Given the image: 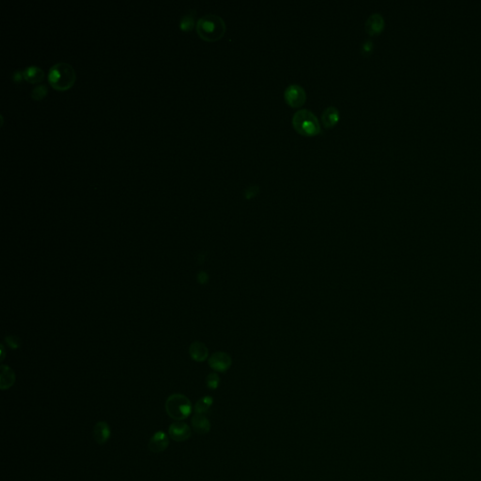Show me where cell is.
Listing matches in <instances>:
<instances>
[{"label": "cell", "instance_id": "6da1fadb", "mask_svg": "<svg viewBox=\"0 0 481 481\" xmlns=\"http://www.w3.org/2000/svg\"><path fill=\"white\" fill-rule=\"evenodd\" d=\"M195 29L199 37L204 41H215L225 35L226 27L222 17L216 14H206L197 20Z\"/></svg>", "mask_w": 481, "mask_h": 481}, {"label": "cell", "instance_id": "7a4b0ae2", "mask_svg": "<svg viewBox=\"0 0 481 481\" xmlns=\"http://www.w3.org/2000/svg\"><path fill=\"white\" fill-rule=\"evenodd\" d=\"M76 73L71 64L58 62L49 70L48 80L52 87L58 91H66L75 82Z\"/></svg>", "mask_w": 481, "mask_h": 481}, {"label": "cell", "instance_id": "3957f363", "mask_svg": "<svg viewBox=\"0 0 481 481\" xmlns=\"http://www.w3.org/2000/svg\"><path fill=\"white\" fill-rule=\"evenodd\" d=\"M292 125L297 133L307 136L322 133L317 117L307 109L297 111L292 118Z\"/></svg>", "mask_w": 481, "mask_h": 481}, {"label": "cell", "instance_id": "277c9868", "mask_svg": "<svg viewBox=\"0 0 481 481\" xmlns=\"http://www.w3.org/2000/svg\"><path fill=\"white\" fill-rule=\"evenodd\" d=\"M164 408L169 417L176 421H182L191 415L192 403L185 395L173 394L166 399Z\"/></svg>", "mask_w": 481, "mask_h": 481}, {"label": "cell", "instance_id": "5b68a950", "mask_svg": "<svg viewBox=\"0 0 481 481\" xmlns=\"http://www.w3.org/2000/svg\"><path fill=\"white\" fill-rule=\"evenodd\" d=\"M284 98L289 105L291 107H301L307 100V94L305 90L296 84L289 86L285 90Z\"/></svg>", "mask_w": 481, "mask_h": 481}, {"label": "cell", "instance_id": "8992f818", "mask_svg": "<svg viewBox=\"0 0 481 481\" xmlns=\"http://www.w3.org/2000/svg\"><path fill=\"white\" fill-rule=\"evenodd\" d=\"M192 430L188 424L183 421H176L170 424L168 428V435L175 442H185L191 437Z\"/></svg>", "mask_w": 481, "mask_h": 481}, {"label": "cell", "instance_id": "52a82bcc", "mask_svg": "<svg viewBox=\"0 0 481 481\" xmlns=\"http://www.w3.org/2000/svg\"><path fill=\"white\" fill-rule=\"evenodd\" d=\"M209 365L215 371L225 372L231 365V358L225 353H215L209 359Z\"/></svg>", "mask_w": 481, "mask_h": 481}, {"label": "cell", "instance_id": "ba28073f", "mask_svg": "<svg viewBox=\"0 0 481 481\" xmlns=\"http://www.w3.org/2000/svg\"><path fill=\"white\" fill-rule=\"evenodd\" d=\"M169 446V438L164 431L155 432L149 441V449L153 453H162Z\"/></svg>", "mask_w": 481, "mask_h": 481}, {"label": "cell", "instance_id": "9c48e42d", "mask_svg": "<svg viewBox=\"0 0 481 481\" xmlns=\"http://www.w3.org/2000/svg\"><path fill=\"white\" fill-rule=\"evenodd\" d=\"M111 436L109 425L104 421H99L93 428V437L98 445H105Z\"/></svg>", "mask_w": 481, "mask_h": 481}, {"label": "cell", "instance_id": "30bf717a", "mask_svg": "<svg viewBox=\"0 0 481 481\" xmlns=\"http://www.w3.org/2000/svg\"><path fill=\"white\" fill-rule=\"evenodd\" d=\"M385 28V19L380 13H373L365 23V29L370 36L380 34Z\"/></svg>", "mask_w": 481, "mask_h": 481}, {"label": "cell", "instance_id": "8fae6325", "mask_svg": "<svg viewBox=\"0 0 481 481\" xmlns=\"http://www.w3.org/2000/svg\"><path fill=\"white\" fill-rule=\"evenodd\" d=\"M340 119V114L335 106H329L321 114V122L325 128H332L338 124Z\"/></svg>", "mask_w": 481, "mask_h": 481}, {"label": "cell", "instance_id": "7c38bea8", "mask_svg": "<svg viewBox=\"0 0 481 481\" xmlns=\"http://www.w3.org/2000/svg\"><path fill=\"white\" fill-rule=\"evenodd\" d=\"M193 430L198 434H206L211 430V423L204 415L194 414L191 420Z\"/></svg>", "mask_w": 481, "mask_h": 481}, {"label": "cell", "instance_id": "4fadbf2b", "mask_svg": "<svg viewBox=\"0 0 481 481\" xmlns=\"http://www.w3.org/2000/svg\"><path fill=\"white\" fill-rule=\"evenodd\" d=\"M189 353L190 356L194 361L203 362L208 357L209 352L204 343L199 341H194L189 347Z\"/></svg>", "mask_w": 481, "mask_h": 481}, {"label": "cell", "instance_id": "5bb4252c", "mask_svg": "<svg viewBox=\"0 0 481 481\" xmlns=\"http://www.w3.org/2000/svg\"><path fill=\"white\" fill-rule=\"evenodd\" d=\"M23 74H24V78L28 82L33 83V84L41 82L44 78L43 70L38 66H35V65L27 67L23 71Z\"/></svg>", "mask_w": 481, "mask_h": 481}, {"label": "cell", "instance_id": "9a60e30c", "mask_svg": "<svg viewBox=\"0 0 481 481\" xmlns=\"http://www.w3.org/2000/svg\"><path fill=\"white\" fill-rule=\"evenodd\" d=\"M15 383V373L12 369L8 366L1 367V383L0 387L2 390L9 389Z\"/></svg>", "mask_w": 481, "mask_h": 481}, {"label": "cell", "instance_id": "2e32d148", "mask_svg": "<svg viewBox=\"0 0 481 481\" xmlns=\"http://www.w3.org/2000/svg\"><path fill=\"white\" fill-rule=\"evenodd\" d=\"M195 13H196L195 10H191L181 18L179 26L182 31H190L194 29L195 25V21H194Z\"/></svg>", "mask_w": 481, "mask_h": 481}, {"label": "cell", "instance_id": "e0dca14e", "mask_svg": "<svg viewBox=\"0 0 481 481\" xmlns=\"http://www.w3.org/2000/svg\"><path fill=\"white\" fill-rule=\"evenodd\" d=\"M213 403H214V399L210 396L201 398L199 400H197V402L194 405V413L204 415L205 413H207L211 408Z\"/></svg>", "mask_w": 481, "mask_h": 481}, {"label": "cell", "instance_id": "ac0fdd59", "mask_svg": "<svg viewBox=\"0 0 481 481\" xmlns=\"http://www.w3.org/2000/svg\"><path fill=\"white\" fill-rule=\"evenodd\" d=\"M47 93H48L47 86L46 85H39L32 90L31 97L36 101H40L47 95Z\"/></svg>", "mask_w": 481, "mask_h": 481}, {"label": "cell", "instance_id": "d6986e66", "mask_svg": "<svg viewBox=\"0 0 481 481\" xmlns=\"http://www.w3.org/2000/svg\"><path fill=\"white\" fill-rule=\"evenodd\" d=\"M207 386L210 389H216L219 386L220 384V378L216 373H211L208 375L206 379Z\"/></svg>", "mask_w": 481, "mask_h": 481}, {"label": "cell", "instance_id": "ffe728a7", "mask_svg": "<svg viewBox=\"0 0 481 481\" xmlns=\"http://www.w3.org/2000/svg\"><path fill=\"white\" fill-rule=\"evenodd\" d=\"M373 48H374L373 41L371 40H367V41L363 42V44L361 46V53L363 56L368 57L369 55H371V53L373 52Z\"/></svg>", "mask_w": 481, "mask_h": 481}, {"label": "cell", "instance_id": "44dd1931", "mask_svg": "<svg viewBox=\"0 0 481 481\" xmlns=\"http://www.w3.org/2000/svg\"><path fill=\"white\" fill-rule=\"evenodd\" d=\"M259 192V187L257 186V185H252V186H249L245 192V197L247 198V199H250L254 196H256L257 194H258Z\"/></svg>", "mask_w": 481, "mask_h": 481}, {"label": "cell", "instance_id": "7402d4cb", "mask_svg": "<svg viewBox=\"0 0 481 481\" xmlns=\"http://www.w3.org/2000/svg\"><path fill=\"white\" fill-rule=\"evenodd\" d=\"M6 340H7V343L9 344V346L11 349H17L20 346V340L15 336H9L6 338Z\"/></svg>", "mask_w": 481, "mask_h": 481}, {"label": "cell", "instance_id": "603a6c76", "mask_svg": "<svg viewBox=\"0 0 481 481\" xmlns=\"http://www.w3.org/2000/svg\"><path fill=\"white\" fill-rule=\"evenodd\" d=\"M23 77H24L23 71H16L13 74V80L15 82H20L21 80L23 79Z\"/></svg>", "mask_w": 481, "mask_h": 481}, {"label": "cell", "instance_id": "cb8c5ba5", "mask_svg": "<svg viewBox=\"0 0 481 481\" xmlns=\"http://www.w3.org/2000/svg\"><path fill=\"white\" fill-rule=\"evenodd\" d=\"M198 281L201 283V284H204L207 281H208V275L205 273V272H201L198 274Z\"/></svg>", "mask_w": 481, "mask_h": 481}]
</instances>
